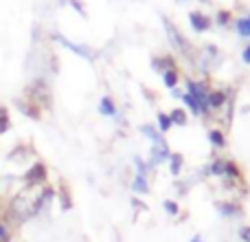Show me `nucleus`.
<instances>
[{
  "label": "nucleus",
  "instance_id": "dca6fc26",
  "mask_svg": "<svg viewBox=\"0 0 250 242\" xmlns=\"http://www.w3.org/2000/svg\"><path fill=\"white\" fill-rule=\"evenodd\" d=\"M158 128H160V134L167 132L169 128H171V119H169V115H158Z\"/></svg>",
  "mask_w": 250,
  "mask_h": 242
},
{
  "label": "nucleus",
  "instance_id": "aec40b11",
  "mask_svg": "<svg viewBox=\"0 0 250 242\" xmlns=\"http://www.w3.org/2000/svg\"><path fill=\"white\" fill-rule=\"evenodd\" d=\"M229 22H230V13L229 11H220V13H217V24H220V26H229Z\"/></svg>",
  "mask_w": 250,
  "mask_h": 242
},
{
  "label": "nucleus",
  "instance_id": "bb28decb",
  "mask_svg": "<svg viewBox=\"0 0 250 242\" xmlns=\"http://www.w3.org/2000/svg\"><path fill=\"white\" fill-rule=\"evenodd\" d=\"M248 20H250V16H248Z\"/></svg>",
  "mask_w": 250,
  "mask_h": 242
},
{
  "label": "nucleus",
  "instance_id": "7ed1b4c3",
  "mask_svg": "<svg viewBox=\"0 0 250 242\" xmlns=\"http://www.w3.org/2000/svg\"><path fill=\"white\" fill-rule=\"evenodd\" d=\"M189 22L195 31H208L211 29V18L204 16L202 11H191L189 13Z\"/></svg>",
  "mask_w": 250,
  "mask_h": 242
},
{
  "label": "nucleus",
  "instance_id": "5701e85b",
  "mask_svg": "<svg viewBox=\"0 0 250 242\" xmlns=\"http://www.w3.org/2000/svg\"><path fill=\"white\" fill-rule=\"evenodd\" d=\"M62 205H64V209L70 207V198H68V192L62 190Z\"/></svg>",
  "mask_w": 250,
  "mask_h": 242
},
{
  "label": "nucleus",
  "instance_id": "6e6552de",
  "mask_svg": "<svg viewBox=\"0 0 250 242\" xmlns=\"http://www.w3.org/2000/svg\"><path fill=\"white\" fill-rule=\"evenodd\" d=\"M182 163H185V159H182V154H169V169H171L173 176H178L182 169Z\"/></svg>",
  "mask_w": 250,
  "mask_h": 242
},
{
  "label": "nucleus",
  "instance_id": "a211bd4d",
  "mask_svg": "<svg viewBox=\"0 0 250 242\" xmlns=\"http://www.w3.org/2000/svg\"><path fill=\"white\" fill-rule=\"evenodd\" d=\"M211 174H215V176H224V161H213Z\"/></svg>",
  "mask_w": 250,
  "mask_h": 242
},
{
  "label": "nucleus",
  "instance_id": "393cba45",
  "mask_svg": "<svg viewBox=\"0 0 250 242\" xmlns=\"http://www.w3.org/2000/svg\"><path fill=\"white\" fill-rule=\"evenodd\" d=\"M70 4H73V7L77 9L79 13H83V7H82V2H79V0H70Z\"/></svg>",
  "mask_w": 250,
  "mask_h": 242
},
{
  "label": "nucleus",
  "instance_id": "f257e3e1",
  "mask_svg": "<svg viewBox=\"0 0 250 242\" xmlns=\"http://www.w3.org/2000/svg\"><path fill=\"white\" fill-rule=\"evenodd\" d=\"M189 95L195 99V104H198L200 108V115H207L208 106H207V97H208V91H207V84L204 82H189Z\"/></svg>",
  "mask_w": 250,
  "mask_h": 242
},
{
  "label": "nucleus",
  "instance_id": "4468645a",
  "mask_svg": "<svg viewBox=\"0 0 250 242\" xmlns=\"http://www.w3.org/2000/svg\"><path fill=\"white\" fill-rule=\"evenodd\" d=\"M182 101H185V104L187 106H189V108H191V113H193V115H200V108H198V104H195V99H193V97H191L189 95V93H182Z\"/></svg>",
  "mask_w": 250,
  "mask_h": 242
},
{
  "label": "nucleus",
  "instance_id": "f3484780",
  "mask_svg": "<svg viewBox=\"0 0 250 242\" xmlns=\"http://www.w3.org/2000/svg\"><path fill=\"white\" fill-rule=\"evenodd\" d=\"M9 130V115H7V108H0V134L7 132Z\"/></svg>",
  "mask_w": 250,
  "mask_h": 242
},
{
  "label": "nucleus",
  "instance_id": "39448f33",
  "mask_svg": "<svg viewBox=\"0 0 250 242\" xmlns=\"http://www.w3.org/2000/svg\"><path fill=\"white\" fill-rule=\"evenodd\" d=\"M226 101V95L222 91H208V97H207V106L208 108H222Z\"/></svg>",
  "mask_w": 250,
  "mask_h": 242
},
{
  "label": "nucleus",
  "instance_id": "1a4fd4ad",
  "mask_svg": "<svg viewBox=\"0 0 250 242\" xmlns=\"http://www.w3.org/2000/svg\"><path fill=\"white\" fill-rule=\"evenodd\" d=\"M134 192H138V194H147L149 192V185H147V178L143 176V174H136V178H134Z\"/></svg>",
  "mask_w": 250,
  "mask_h": 242
},
{
  "label": "nucleus",
  "instance_id": "4be33fe9",
  "mask_svg": "<svg viewBox=\"0 0 250 242\" xmlns=\"http://www.w3.org/2000/svg\"><path fill=\"white\" fill-rule=\"evenodd\" d=\"M7 240H9V229L0 222V242H7Z\"/></svg>",
  "mask_w": 250,
  "mask_h": 242
},
{
  "label": "nucleus",
  "instance_id": "412c9836",
  "mask_svg": "<svg viewBox=\"0 0 250 242\" xmlns=\"http://www.w3.org/2000/svg\"><path fill=\"white\" fill-rule=\"evenodd\" d=\"M239 238L244 242H250V227H242V229H239Z\"/></svg>",
  "mask_w": 250,
  "mask_h": 242
},
{
  "label": "nucleus",
  "instance_id": "9d476101",
  "mask_svg": "<svg viewBox=\"0 0 250 242\" xmlns=\"http://www.w3.org/2000/svg\"><path fill=\"white\" fill-rule=\"evenodd\" d=\"M235 29H237V33L242 35V38H250V20L248 18H239V20L235 22Z\"/></svg>",
  "mask_w": 250,
  "mask_h": 242
},
{
  "label": "nucleus",
  "instance_id": "f03ea898",
  "mask_svg": "<svg viewBox=\"0 0 250 242\" xmlns=\"http://www.w3.org/2000/svg\"><path fill=\"white\" fill-rule=\"evenodd\" d=\"M46 181V165L44 163H35L31 165V169L24 174V183L26 185H40Z\"/></svg>",
  "mask_w": 250,
  "mask_h": 242
},
{
  "label": "nucleus",
  "instance_id": "ddd939ff",
  "mask_svg": "<svg viewBox=\"0 0 250 242\" xmlns=\"http://www.w3.org/2000/svg\"><path fill=\"white\" fill-rule=\"evenodd\" d=\"M208 139H211V143H213L215 147H224V145H226L224 134H222L220 130H211V132H208Z\"/></svg>",
  "mask_w": 250,
  "mask_h": 242
},
{
  "label": "nucleus",
  "instance_id": "423d86ee",
  "mask_svg": "<svg viewBox=\"0 0 250 242\" xmlns=\"http://www.w3.org/2000/svg\"><path fill=\"white\" fill-rule=\"evenodd\" d=\"M217 209H220V214L226 218H233V216H239V214H242V207H239V205H233V203H217Z\"/></svg>",
  "mask_w": 250,
  "mask_h": 242
},
{
  "label": "nucleus",
  "instance_id": "6ab92c4d",
  "mask_svg": "<svg viewBox=\"0 0 250 242\" xmlns=\"http://www.w3.org/2000/svg\"><path fill=\"white\" fill-rule=\"evenodd\" d=\"M163 207L167 209V214H169V216H176V214L180 212V209H178V205L173 203V200H165V203H163Z\"/></svg>",
  "mask_w": 250,
  "mask_h": 242
},
{
  "label": "nucleus",
  "instance_id": "2eb2a0df",
  "mask_svg": "<svg viewBox=\"0 0 250 242\" xmlns=\"http://www.w3.org/2000/svg\"><path fill=\"white\" fill-rule=\"evenodd\" d=\"M141 130H143V134H147V137H149V139H151V141H154V143L163 141V134H158V132H156L154 128H151V125H143Z\"/></svg>",
  "mask_w": 250,
  "mask_h": 242
},
{
  "label": "nucleus",
  "instance_id": "a878e982",
  "mask_svg": "<svg viewBox=\"0 0 250 242\" xmlns=\"http://www.w3.org/2000/svg\"><path fill=\"white\" fill-rule=\"evenodd\" d=\"M191 242H204V240L200 238V236H193V238H191Z\"/></svg>",
  "mask_w": 250,
  "mask_h": 242
},
{
  "label": "nucleus",
  "instance_id": "9b49d317",
  "mask_svg": "<svg viewBox=\"0 0 250 242\" xmlns=\"http://www.w3.org/2000/svg\"><path fill=\"white\" fill-rule=\"evenodd\" d=\"M163 82H165V86H167V88H176V84H178V73H176L173 69L165 71V73H163Z\"/></svg>",
  "mask_w": 250,
  "mask_h": 242
},
{
  "label": "nucleus",
  "instance_id": "b1692460",
  "mask_svg": "<svg viewBox=\"0 0 250 242\" xmlns=\"http://www.w3.org/2000/svg\"><path fill=\"white\" fill-rule=\"evenodd\" d=\"M242 60L246 62V64H250V44H248L246 48H244V53H242Z\"/></svg>",
  "mask_w": 250,
  "mask_h": 242
},
{
  "label": "nucleus",
  "instance_id": "0eeeda50",
  "mask_svg": "<svg viewBox=\"0 0 250 242\" xmlns=\"http://www.w3.org/2000/svg\"><path fill=\"white\" fill-rule=\"evenodd\" d=\"M99 113L105 115V117H114V115H117V106H114V101L110 99V97H101V101H99Z\"/></svg>",
  "mask_w": 250,
  "mask_h": 242
},
{
  "label": "nucleus",
  "instance_id": "20e7f679",
  "mask_svg": "<svg viewBox=\"0 0 250 242\" xmlns=\"http://www.w3.org/2000/svg\"><path fill=\"white\" fill-rule=\"evenodd\" d=\"M57 40H60V42L64 44L66 48H70V51L79 53V55H82V57H88V60H90V57H92V51H88L86 47H79V44H73V42H70V40H66L64 35H57Z\"/></svg>",
  "mask_w": 250,
  "mask_h": 242
},
{
  "label": "nucleus",
  "instance_id": "f8f14e48",
  "mask_svg": "<svg viewBox=\"0 0 250 242\" xmlns=\"http://www.w3.org/2000/svg\"><path fill=\"white\" fill-rule=\"evenodd\" d=\"M169 119H171V123H178V125H185L187 123V113L182 108H176L171 110V115H169Z\"/></svg>",
  "mask_w": 250,
  "mask_h": 242
}]
</instances>
